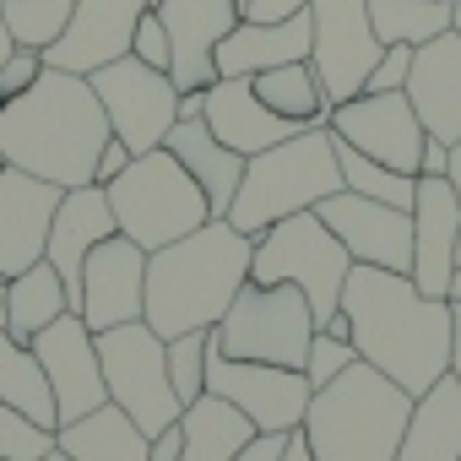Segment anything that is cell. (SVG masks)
<instances>
[{"mask_svg": "<svg viewBox=\"0 0 461 461\" xmlns=\"http://www.w3.org/2000/svg\"><path fill=\"white\" fill-rule=\"evenodd\" d=\"M342 315L353 326L358 358L391 375L407 396H423L439 375H450V299L418 294L407 272L353 261L342 283Z\"/></svg>", "mask_w": 461, "mask_h": 461, "instance_id": "1", "label": "cell"}, {"mask_svg": "<svg viewBox=\"0 0 461 461\" xmlns=\"http://www.w3.org/2000/svg\"><path fill=\"white\" fill-rule=\"evenodd\" d=\"M109 114L87 77L44 66V77L0 104V152L60 190L98 185V152L109 141Z\"/></svg>", "mask_w": 461, "mask_h": 461, "instance_id": "2", "label": "cell"}, {"mask_svg": "<svg viewBox=\"0 0 461 461\" xmlns=\"http://www.w3.org/2000/svg\"><path fill=\"white\" fill-rule=\"evenodd\" d=\"M256 240L240 234L228 217H206L195 234L147 256V310L141 321L168 342L179 331H212L234 294L250 283Z\"/></svg>", "mask_w": 461, "mask_h": 461, "instance_id": "3", "label": "cell"}, {"mask_svg": "<svg viewBox=\"0 0 461 461\" xmlns=\"http://www.w3.org/2000/svg\"><path fill=\"white\" fill-rule=\"evenodd\" d=\"M407 418H412V396L391 375L358 358L310 396L299 429L315 461H402Z\"/></svg>", "mask_w": 461, "mask_h": 461, "instance_id": "4", "label": "cell"}, {"mask_svg": "<svg viewBox=\"0 0 461 461\" xmlns=\"http://www.w3.org/2000/svg\"><path fill=\"white\" fill-rule=\"evenodd\" d=\"M342 190V163H337V136L331 125H304L299 136L245 158V179L234 190V206H228V222L240 234H267L272 222L321 206L326 195Z\"/></svg>", "mask_w": 461, "mask_h": 461, "instance_id": "5", "label": "cell"}, {"mask_svg": "<svg viewBox=\"0 0 461 461\" xmlns=\"http://www.w3.org/2000/svg\"><path fill=\"white\" fill-rule=\"evenodd\" d=\"M104 190H109L120 234L136 240L147 256L163 250V245H174V240H185V234H195V228L212 217L206 190L185 174V163L168 147L136 152Z\"/></svg>", "mask_w": 461, "mask_h": 461, "instance_id": "6", "label": "cell"}, {"mask_svg": "<svg viewBox=\"0 0 461 461\" xmlns=\"http://www.w3.org/2000/svg\"><path fill=\"white\" fill-rule=\"evenodd\" d=\"M353 272V256L348 245L321 222V212H294L283 222H272L267 234H256V250H250V283H294L310 310H315V326H326L337 310H342V283Z\"/></svg>", "mask_w": 461, "mask_h": 461, "instance_id": "7", "label": "cell"}, {"mask_svg": "<svg viewBox=\"0 0 461 461\" xmlns=\"http://www.w3.org/2000/svg\"><path fill=\"white\" fill-rule=\"evenodd\" d=\"M310 337H315V310L294 283H245L228 315L212 326V342L228 358H256L283 369H304Z\"/></svg>", "mask_w": 461, "mask_h": 461, "instance_id": "8", "label": "cell"}, {"mask_svg": "<svg viewBox=\"0 0 461 461\" xmlns=\"http://www.w3.org/2000/svg\"><path fill=\"white\" fill-rule=\"evenodd\" d=\"M98 358H104V385H109V402L125 407L141 434H163L179 423L185 402L174 396V380H168V342L147 326V321H125V326H109L98 331Z\"/></svg>", "mask_w": 461, "mask_h": 461, "instance_id": "9", "label": "cell"}, {"mask_svg": "<svg viewBox=\"0 0 461 461\" xmlns=\"http://www.w3.org/2000/svg\"><path fill=\"white\" fill-rule=\"evenodd\" d=\"M87 82H93V93H98V104L109 114V131L131 152L163 147V136L179 120V87H174L168 71H158V66H147L136 55H120L114 66L93 71Z\"/></svg>", "mask_w": 461, "mask_h": 461, "instance_id": "10", "label": "cell"}, {"mask_svg": "<svg viewBox=\"0 0 461 461\" xmlns=\"http://www.w3.org/2000/svg\"><path fill=\"white\" fill-rule=\"evenodd\" d=\"M206 391L234 402L256 429L267 434H288L304 423V407L315 396L304 369H283V364H256V358H228L217 342L206 348Z\"/></svg>", "mask_w": 461, "mask_h": 461, "instance_id": "11", "label": "cell"}, {"mask_svg": "<svg viewBox=\"0 0 461 461\" xmlns=\"http://www.w3.org/2000/svg\"><path fill=\"white\" fill-rule=\"evenodd\" d=\"M310 28H315V44H310V66L337 104L358 98L375 60L385 55V44L375 39V23H369V0H310Z\"/></svg>", "mask_w": 461, "mask_h": 461, "instance_id": "12", "label": "cell"}, {"mask_svg": "<svg viewBox=\"0 0 461 461\" xmlns=\"http://www.w3.org/2000/svg\"><path fill=\"white\" fill-rule=\"evenodd\" d=\"M326 125L348 147H358L364 158H375L385 168H402V174H418L429 131H423V120H418L407 93H358V98L337 104L326 114Z\"/></svg>", "mask_w": 461, "mask_h": 461, "instance_id": "13", "label": "cell"}, {"mask_svg": "<svg viewBox=\"0 0 461 461\" xmlns=\"http://www.w3.org/2000/svg\"><path fill=\"white\" fill-rule=\"evenodd\" d=\"M28 348L39 353V364H44V375H50L60 423H77V418H87L93 407L109 402L104 358H98V331H93L77 310H66L60 321H50Z\"/></svg>", "mask_w": 461, "mask_h": 461, "instance_id": "14", "label": "cell"}, {"mask_svg": "<svg viewBox=\"0 0 461 461\" xmlns=\"http://www.w3.org/2000/svg\"><path fill=\"white\" fill-rule=\"evenodd\" d=\"M321 222L348 245L358 267H385V272H412V212L369 201L358 190H337L321 206Z\"/></svg>", "mask_w": 461, "mask_h": 461, "instance_id": "15", "label": "cell"}, {"mask_svg": "<svg viewBox=\"0 0 461 461\" xmlns=\"http://www.w3.org/2000/svg\"><path fill=\"white\" fill-rule=\"evenodd\" d=\"M152 12L168 28V77L179 93H201L217 82V44L234 33V23L245 17L240 0H152Z\"/></svg>", "mask_w": 461, "mask_h": 461, "instance_id": "16", "label": "cell"}, {"mask_svg": "<svg viewBox=\"0 0 461 461\" xmlns=\"http://www.w3.org/2000/svg\"><path fill=\"white\" fill-rule=\"evenodd\" d=\"M147 6L152 0H77L66 33L44 50V66L77 71V77H93V71L114 66L120 55H131L136 23H141Z\"/></svg>", "mask_w": 461, "mask_h": 461, "instance_id": "17", "label": "cell"}, {"mask_svg": "<svg viewBox=\"0 0 461 461\" xmlns=\"http://www.w3.org/2000/svg\"><path fill=\"white\" fill-rule=\"evenodd\" d=\"M147 310V250L125 234H109L104 245H93L87 267H82V304L77 315L93 331L141 321Z\"/></svg>", "mask_w": 461, "mask_h": 461, "instance_id": "18", "label": "cell"}, {"mask_svg": "<svg viewBox=\"0 0 461 461\" xmlns=\"http://www.w3.org/2000/svg\"><path fill=\"white\" fill-rule=\"evenodd\" d=\"M60 185L28 174V168H0V272L6 283L17 272H28L33 261H44V245H50V222H55V206H60Z\"/></svg>", "mask_w": 461, "mask_h": 461, "instance_id": "19", "label": "cell"}, {"mask_svg": "<svg viewBox=\"0 0 461 461\" xmlns=\"http://www.w3.org/2000/svg\"><path fill=\"white\" fill-rule=\"evenodd\" d=\"M456 240H461V195H456V185L418 174V201H412V272H407L418 283V294L450 299Z\"/></svg>", "mask_w": 461, "mask_h": 461, "instance_id": "20", "label": "cell"}, {"mask_svg": "<svg viewBox=\"0 0 461 461\" xmlns=\"http://www.w3.org/2000/svg\"><path fill=\"white\" fill-rule=\"evenodd\" d=\"M109 234H120V222H114V206H109V190L104 185H77V190L60 195L55 222H50L44 261L60 272V283L71 294V310L82 304V267H87L93 245H104Z\"/></svg>", "mask_w": 461, "mask_h": 461, "instance_id": "21", "label": "cell"}, {"mask_svg": "<svg viewBox=\"0 0 461 461\" xmlns=\"http://www.w3.org/2000/svg\"><path fill=\"white\" fill-rule=\"evenodd\" d=\"M201 114H206L212 136L222 147H234L240 158H256V152H267V147H277V141H288V136L304 131V125L283 120L277 109H267L250 77H217L206 87V109Z\"/></svg>", "mask_w": 461, "mask_h": 461, "instance_id": "22", "label": "cell"}, {"mask_svg": "<svg viewBox=\"0 0 461 461\" xmlns=\"http://www.w3.org/2000/svg\"><path fill=\"white\" fill-rule=\"evenodd\" d=\"M434 141H461V33H439L412 50V71L402 87Z\"/></svg>", "mask_w": 461, "mask_h": 461, "instance_id": "23", "label": "cell"}, {"mask_svg": "<svg viewBox=\"0 0 461 461\" xmlns=\"http://www.w3.org/2000/svg\"><path fill=\"white\" fill-rule=\"evenodd\" d=\"M310 44H315L310 12H294L283 23L240 17L234 33L217 44V77H256V71H272V66H288V60H310Z\"/></svg>", "mask_w": 461, "mask_h": 461, "instance_id": "24", "label": "cell"}, {"mask_svg": "<svg viewBox=\"0 0 461 461\" xmlns=\"http://www.w3.org/2000/svg\"><path fill=\"white\" fill-rule=\"evenodd\" d=\"M163 147H168V152L185 163V174L206 190L212 217H228V206H234V190H240V179H245V158L212 136L206 114H195V120H174V131L163 136Z\"/></svg>", "mask_w": 461, "mask_h": 461, "instance_id": "25", "label": "cell"}, {"mask_svg": "<svg viewBox=\"0 0 461 461\" xmlns=\"http://www.w3.org/2000/svg\"><path fill=\"white\" fill-rule=\"evenodd\" d=\"M402 461H461V380L456 375H439L423 396H412Z\"/></svg>", "mask_w": 461, "mask_h": 461, "instance_id": "26", "label": "cell"}, {"mask_svg": "<svg viewBox=\"0 0 461 461\" xmlns=\"http://www.w3.org/2000/svg\"><path fill=\"white\" fill-rule=\"evenodd\" d=\"M55 450H66L71 461H147L152 456V434H141V423L125 407L104 402L87 418L60 423L55 429Z\"/></svg>", "mask_w": 461, "mask_h": 461, "instance_id": "27", "label": "cell"}, {"mask_svg": "<svg viewBox=\"0 0 461 461\" xmlns=\"http://www.w3.org/2000/svg\"><path fill=\"white\" fill-rule=\"evenodd\" d=\"M250 434H256V423L234 402L201 391L179 412V461H234Z\"/></svg>", "mask_w": 461, "mask_h": 461, "instance_id": "28", "label": "cell"}, {"mask_svg": "<svg viewBox=\"0 0 461 461\" xmlns=\"http://www.w3.org/2000/svg\"><path fill=\"white\" fill-rule=\"evenodd\" d=\"M66 310H71V294H66V283H60V272L50 261H33L28 272H17L6 283V331L17 342H33Z\"/></svg>", "mask_w": 461, "mask_h": 461, "instance_id": "29", "label": "cell"}, {"mask_svg": "<svg viewBox=\"0 0 461 461\" xmlns=\"http://www.w3.org/2000/svg\"><path fill=\"white\" fill-rule=\"evenodd\" d=\"M0 402H12L17 412H28L44 429H60L55 391H50V375H44L39 353L28 342H17L6 326H0Z\"/></svg>", "mask_w": 461, "mask_h": 461, "instance_id": "30", "label": "cell"}, {"mask_svg": "<svg viewBox=\"0 0 461 461\" xmlns=\"http://www.w3.org/2000/svg\"><path fill=\"white\" fill-rule=\"evenodd\" d=\"M250 82H256L261 104L277 109L294 125H326V114H331V98H326V87H321V77H315L310 60H288V66L256 71Z\"/></svg>", "mask_w": 461, "mask_h": 461, "instance_id": "31", "label": "cell"}, {"mask_svg": "<svg viewBox=\"0 0 461 461\" xmlns=\"http://www.w3.org/2000/svg\"><path fill=\"white\" fill-rule=\"evenodd\" d=\"M369 23L380 44H429L450 33V0H369Z\"/></svg>", "mask_w": 461, "mask_h": 461, "instance_id": "32", "label": "cell"}, {"mask_svg": "<svg viewBox=\"0 0 461 461\" xmlns=\"http://www.w3.org/2000/svg\"><path fill=\"white\" fill-rule=\"evenodd\" d=\"M331 136H337V131H331ZM337 163H342V190H358V195H369V201H385V206H407V212H412V201H418V174L385 168V163L364 158L358 147H348L342 136H337Z\"/></svg>", "mask_w": 461, "mask_h": 461, "instance_id": "33", "label": "cell"}, {"mask_svg": "<svg viewBox=\"0 0 461 461\" xmlns=\"http://www.w3.org/2000/svg\"><path fill=\"white\" fill-rule=\"evenodd\" d=\"M71 6L77 0H6V28L23 50H50L66 33Z\"/></svg>", "mask_w": 461, "mask_h": 461, "instance_id": "34", "label": "cell"}, {"mask_svg": "<svg viewBox=\"0 0 461 461\" xmlns=\"http://www.w3.org/2000/svg\"><path fill=\"white\" fill-rule=\"evenodd\" d=\"M206 348H212V331H179V337H168V380H174V396L185 407L206 391Z\"/></svg>", "mask_w": 461, "mask_h": 461, "instance_id": "35", "label": "cell"}, {"mask_svg": "<svg viewBox=\"0 0 461 461\" xmlns=\"http://www.w3.org/2000/svg\"><path fill=\"white\" fill-rule=\"evenodd\" d=\"M55 450V429L33 423L12 402H0V461H44Z\"/></svg>", "mask_w": 461, "mask_h": 461, "instance_id": "36", "label": "cell"}, {"mask_svg": "<svg viewBox=\"0 0 461 461\" xmlns=\"http://www.w3.org/2000/svg\"><path fill=\"white\" fill-rule=\"evenodd\" d=\"M348 364H358V348H353L348 337H331V331H321V326H315L310 353H304V375H310V385H315V391H321V385H331Z\"/></svg>", "mask_w": 461, "mask_h": 461, "instance_id": "37", "label": "cell"}, {"mask_svg": "<svg viewBox=\"0 0 461 461\" xmlns=\"http://www.w3.org/2000/svg\"><path fill=\"white\" fill-rule=\"evenodd\" d=\"M131 55H136V60H147V66H158V71H168V60H174V50H168V28H163V17H158L152 6H147V12H141V23H136Z\"/></svg>", "mask_w": 461, "mask_h": 461, "instance_id": "38", "label": "cell"}, {"mask_svg": "<svg viewBox=\"0 0 461 461\" xmlns=\"http://www.w3.org/2000/svg\"><path fill=\"white\" fill-rule=\"evenodd\" d=\"M39 77H44V50H23V44H17L12 60L0 66V104L17 98V93H28Z\"/></svg>", "mask_w": 461, "mask_h": 461, "instance_id": "39", "label": "cell"}, {"mask_svg": "<svg viewBox=\"0 0 461 461\" xmlns=\"http://www.w3.org/2000/svg\"><path fill=\"white\" fill-rule=\"evenodd\" d=\"M407 71H412V44H385V55L375 60L364 93H402L407 87Z\"/></svg>", "mask_w": 461, "mask_h": 461, "instance_id": "40", "label": "cell"}, {"mask_svg": "<svg viewBox=\"0 0 461 461\" xmlns=\"http://www.w3.org/2000/svg\"><path fill=\"white\" fill-rule=\"evenodd\" d=\"M288 434H294V429H288ZM288 434H267V429H256L234 461H283V450H288Z\"/></svg>", "mask_w": 461, "mask_h": 461, "instance_id": "41", "label": "cell"}, {"mask_svg": "<svg viewBox=\"0 0 461 461\" xmlns=\"http://www.w3.org/2000/svg\"><path fill=\"white\" fill-rule=\"evenodd\" d=\"M294 12H310V0H245V17L250 23H283Z\"/></svg>", "mask_w": 461, "mask_h": 461, "instance_id": "42", "label": "cell"}, {"mask_svg": "<svg viewBox=\"0 0 461 461\" xmlns=\"http://www.w3.org/2000/svg\"><path fill=\"white\" fill-rule=\"evenodd\" d=\"M131 158H136V152H131L120 136H109V141H104V152H98V185H109V179L131 163Z\"/></svg>", "mask_w": 461, "mask_h": 461, "instance_id": "43", "label": "cell"}, {"mask_svg": "<svg viewBox=\"0 0 461 461\" xmlns=\"http://www.w3.org/2000/svg\"><path fill=\"white\" fill-rule=\"evenodd\" d=\"M418 174H423V179H445V174H450V141H434V136H429V141H423V158H418Z\"/></svg>", "mask_w": 461, "mask_h": 461, "instance_id": "44", "label": "cell"}, {"mask_svg": "<svg viewBox=\"0 0 461 461\" xmlns=\"http://www.w3.org/2000/svg\"><path fill=\"white\" fill-rule=\"evenodd\" d=\"M147 461H179V423L152 439V456H147Z\"/></svg>", "mask_w": 461, "mask_h": 461, "instance_id": "45", "label": "cell"}, {"mask_svg": "<svg viewBox=\"0 0 461 461\" xmlns=\"http://www.w3.org/2000/svg\"><path fill=\"white\" fill-rule=\"evenodd\" d=\"M450 375L461 380V299H450Z\"/></svg>", "mask_w": 461, "mask_h": 461, "instance_id": "46", "label": "cell"}, {"mask_svg": "<svg viewBox=\"0 0 461 461\" xmlns=\"http://www.w3.org/2000/svg\"><path fill=\"white\" fill-rule=\"evenodd\" d=\"M283 461H315V450H310L304 429H294V434H288V450H283Z\"/></svg>", "mask_w": 461, "mask_h": 461, "instance_id": "47", "label": "cell"}, {"mask_svg": "<svg viewBox=\"0 0 461 461\" xmlns=\"http://www.w3.org/2000/svg\"><path fill=\"white\" fill-rule=\"evenodd\" d=\"M201 109H206V87L201 93H179V120H195Z\"/></svg>", "mask_w": 461, "mask_h": 461, "instance_id": "48", "label": "cell"}, {"mask_svg": "<svg viewBox=\"0 0 461 461\" xmlns=\"http://www.w3.org/2000/svg\"><path fill=\"white\" fill-rule=\"evenodd\" d=\"M12 50H17V39H12V28H6V0H0V66L12 60Z\"/></svg>", "mask_w": 461, "mask_h": 461, "instance_id": "49", "label": "cell"}, {"mask_svg": "<svg viewBox=\"0 0 461 461\" xmlns=\"http://www.w3.org/2000/svg\"><path fill=\"white\" fill-rule=\"evenodd\" d=\"M450 185H456V195H461V141H450V174H445Z\"/></svg>", "mask_w": 461, "mask_h": 461, "instance_id": "50", "label": "cell"}, {"mask_svg": "<svg viewBox=\"0 0 461 461\" xmlns=\"http://www.w3.org/2000/svg\"><path fill=\"white\" fill-rule=\"evenodd\" d=\"M450 33H461V0H450Z\"/></svg>", "mask_w": 461, "mask_h": 461, "instance_id": "51", "label": "cell"}, {"mask_svg": "<svg viewBox=\"0 0 461 461\" xmlns=\"http://www.w3.org/2000/svg\"><path fill=\"white\" fill-rule=\"evenodd\" d=\"M450 299H461V267H456V277H450Z\"/></svg>", "mask_w": 461, "mask_h": 461, "instance_id": "52", "label": "cell"}, {"mask_svg": "<svg viewBox=\"0 0 461 461\" xmlns=\"http://www.w3.org/2000/svg\"><path fill=\"white\" fill-rule=\"evenodd\" d=\"M0 326H6V288H0Z\"/></svg>", "mask_w": 461, "mask_h": 461, "instance_id": "53", "label": "cell"}, {"mask_svg": "<svg viewBox=\"0 0 461 461\" xmlns=\"http://www.w3.org/2000/svg\"><path fill=\"white\" fill-rule=\"evenodd\" d=\"M44 461H71V456H66V450H50V456H44Z\"/></svg>", "mask_w": 461, "mask_h": 461, "instance_id": "54", "label": "cell"}, {"mask_svg": "<svg viewBox=\"0 0 461 461\" xmlns=\"http://www.w3.org/2000/svg\"><path fill=\"white\" fill-rule=\"evenodd\" d=\"M456 267H461V240H456Z\"/></svg>", "mask_w": 461, "mask_h": 461, "instance_id": "55", "label": "cell"}, {"mask_svg": "<svg viewBox=\"0 0 461 461\" xmlns=\"http://www.w3.org/2000/svg\"><path fill=\"white\" fill-rule=\"evenodd\" d=\"M0 168H6V152H0Z\"/></svg>", "mask_w": 461, "mask_h": 461, "instance_id": "56", "label": "cell"}, {"mask_svg": "<svg viewBox=\"0 0 461 461\" xmlns=\"http://www.w3.org/2000/svg\"><path fill=\"white\" fill-rule=\"evenodd\" d=\"M0 288H6V272H0Z\"/></svg>", "mask_w": 461, "mask_h": 461, "instance_id": "57", "label": "cell"}, {"mask_svg": "<svg viewBox=\"0 0 461 461\" xmlns=\"http://www.w3.org/2000/svg\"><path fill=\"white\" fill-rule=\"evenodd\" d=\"M240 6H245V0H240Z\"/></svg>", "mask_w": 461, "mask_h": 461, "instance_id": "58", "label": "cell"}]
</instances>
